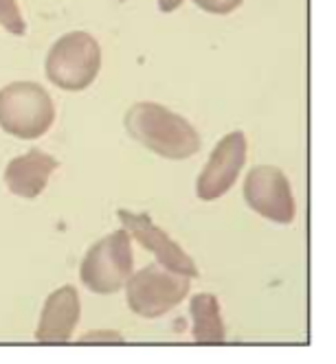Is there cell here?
<instances>
[{"instance_id":"1","label":"cell","mask_w":336,"mask_h":364,"mask_svg":"<svg viewBox=\"0 0 336 364\" xmlns=\"http://www.w3.org/2000/svg\"><path fill=\"white\" fill-rule=\"evenodd\" d=\"M125 129L139 145L163 156L167 161H187L200 151L198 129L180 114L167 110L161 103H135L125 112Z\"/></svg>"},{"instance_id":"2","label":"cell","mask_w":336,"mask_h":364,"mask_svg":"<svg viewBox=\"0 0 336 364\" xmlns=\"http://www.w3.org/2000/svg\"><path fill=\"white\" fill-rule=\"evenodd\" d=\"M56 121L51 95L36 82H14L0 90V129L22 141L44 136Z\"/></svg>"},{"instance_id":"3","label":"cell","mask_w":336,"mask_h":364,"mask_svg":"<svg viewBox=\"0 0 336 364\" xmlns=\"http://www.w3.org/2000/svg\"><path fill=\"white\" fill-rule=\"evenodd\" d=\"M44 70L48 82L66 90H86L101 70L99 42L86 31H70L51 46Z\"/></svg>"},{"instance_id":"4","label":"cell","mask_w":336,"mask_h":364,"mask_svg":"<svg viewBox=\"0 0 336 364\" xmlns=\"http://www.w3.org/2000/svg\"><path fill=\"white\" fill-rule=\"evenodd\" d=\"M132 244L125 228L99 240L84 257L80 279L95 294H115L132 277Z\"/></svg>"},{"instance_id":"5","label":"cell","mask_w":336,"mask_h":364,"mask_svg":"<svg viewBox=\"0 0 336 364\" xmlns=\"http://www.w3.org/2000/svg\"><path fill=\"white\" fill-rule=\"evenodd\" d=\"M191 281L187 274L152 264L132 274L125 283L127 307L141 318H159L174 309L189 294Z\"/></svg>"},{"instance_id":"6","label":"cell","mask_w":336,"mask_h":364,"mask_svg":"<svg viewBox=\"0 0 336 364\" xmlns=\"http://www.w3.org/2000/svg\"><path fill=\"white\" fill-rule=\"evenodd\" d=\"M244 200L251 209L275 224H293L297 202L288 178L275 165H257L244 180Z\"/></svg>"},{"instance_id":"7","label":"cell","mask_w":336,"mask_h":364,"mask_svg":"<svg viewBox=\"0 0 336 364\" xmlns=\"http://www.w3.org/2000/svg\"><path fill=\"white\" fill-rule=\"evenodd\" d=\"M246 149L248 143L240 129L229 132L222 141H218L209 156V163L204 165L196 182V193L200 200L211 202L231 191L246 163Z\"/></svg>"},{"instance_id":"8","label":"cell","mask_w":336,"mask_h":364,"mask_svg":"<svg viewBox=\"0 0 336 364\" xmlns=\"http://www.w3.org/2000/svg\"><path fill=\"white\" fill-rule=\"evenodd\" d=\"M119 220H121L123 228L130 232L145 250L154 252V257L159 259L161 266H165L167 270L180 272V274H187L189 279L198 277V268L194 264V259L180 248L163 228L154 224L149 215H141V213L121 209Z\"/></svg>"},{"instance_id":"9","label":"cell","mask_w":336,"mask_h":364,"mask_svg":"<svg viewBox=\"0 0 336 364\" xmlns=\"http://www.w3.org/2000/svg\"><path fill=\"white\" fill-rule=\"evenodd\" d=\"M80 314H82L80 294H77L73 285H64V288L51 292L36 329V341L42 345L68 343L77 323H80Z\"/></svg>"},{"instance_id":"10","label":"cell","mask_w":336,"mask_h":364,"mask_svg":"<svg viewBox=\"0 0 336 364\" xmlns=\"http://www.w3.org/2000/svg\"><path fill=\"white\" fill-rule=\"evenodd\" d=\"M58 167H60L58 159H53L51 154L33 147L7 165L5 182H7V187L14 196L33 200L46 189L51 176H53V171Z\"/></svg>"},{"instance_id":"11","label":"cell","mask_w":336,"mask_h":364,"mask_svg":"<svg viewBox=\"0 0 336 364\" xmlns=\"http://www.w3.org/2000/svg\"><path fill=\"white\" fill-rule=\"evenodd\" d=\"M191 311V333H194V343L198 345H220L226 338V329L220 316V303L214 294L209 292H200L191 299L189 303Z\"/></svg>"},{"instance_id":"12","label":"cell","mask_w":336,"mask_h":364,"mask_svg":"<svg viewBox=\"0 0 336 364\" xmlns=\"http://www.w3.org/2000/svg\"><path fill=\"white\" fill-rule=\"evenodd\" d=\"M0 27L7 29L11 36H24L27 31L18 0H0Z\"/></svg>"},{"instance_id":"13","label":"cell","mask_w":336,"mask_h":364,"mask_svg":"<svg viewBox=\"0 0 336 364\" xmlns=\"http://www.w3.org/2000/svg\"><path fill=\"white\" fill-rule=\"evenodd\" d=\"M194 3L206 11V14H214V16H229L233 14L244 0H194Z\"/></svg>"},{"instance_id":"14","label":"cell","mask_w":336,"mask_h":364,"mask_svg":"<svg viewBox=\"0 0 336 364\" xmlns=\"http://www.w3.org/2000/svg\"><path fill=\"white\" fill-rule=\"evenodd\" d=\"M80 343L82 345H88V343H95V345H112V343H117V345H121L123 338L117 331H90L88 336L82 338Z\"/></svg>"},{"instance_id":"15","label":"cell","mask_w":336,"mask_h":364,"mask_svg":"<svg viewBox=\"0 0 336 364\" xmlns=\"http://www.w3.org/2000/svg\"><path fill=\"white\" fill-rule=\"evenodd\" d=\"M183 3H185V0H159V9L163 14H172V11H176Z\"/></svg>"}]
</instances>
